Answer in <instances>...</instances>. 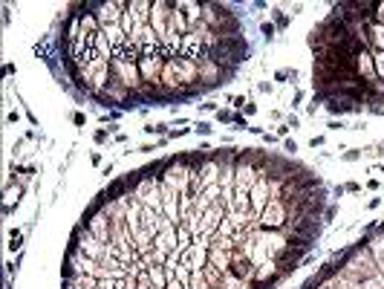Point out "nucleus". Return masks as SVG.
<instances>
[{
    "label": "nucleus",
    "mask_w": 384,
    "mask_h": 289,
    "mask_svg": "<svg viewBox=\"0 0 384 289\" xmlns=\"http://www.w3.org/2000/svg\"><path fill=\"white\" fill-rule=\"evenodd\" d=\"M70 243L81 252V255H87L90 260H98V263L116 255V246H113V243H101L84 223H78L75 229H72V240Z\"/></svg>",
    "instance_id": "f257e3e1"
},
{
    "label": "nucleus",
    "mask_w": 384,
    "mask_h": 289,
    "mask_svg": "<svg viewBox=\"0 0 384 289\" xmlns=\"http://www.w3.org/2000/svg\"><path fill=\"white\" fill-rule=\"evenodd\" d=\"M165 52L162 49H153V52H144L139 58V72H142V84L151 90L162 87V70H165Z\"/></svg>",
    "instance_id": "f03ea898"
},
{
    "label": "nucleus",
    "mask_w": 384,
    "mask_h": 289,
    "mask_svg": "<svg viewBox=\"0 0 384 289\" xmlns=\"http://www.w3.org/2000/svg\"><path fill=\"white\" fill-rule=\"evenodd\" d=\"M191 174H194V168L185 162V156H174V159H168V168L162 174V182H168L170 188H176L179 194H191Z\"/></svg>",
    "instance_id": "7ed1b4c3"
},
{
    "label": "nucleus",
    "mask_w": 384,
    "mask_h": 289,
    "mask_svg": "<svg viewBox=\"0 0 384 289\" xmlns=\"http://www.w3.org/2000/svg\"><path fill=\"white\" fill-rule=\"evenodd\" d=\"M151 9H153V0H127V9H124V17H121V29L130 35L133 29L147 26L151 24Z\"/></svg>",
    "instance_id": "20e7f679"
},
{
    "label": "nucleus",
    "mask_w": 384,
    "mask_h": 289,
    "mask_svg": "<svg viewBox=\"0 0 384 289\" xmlns=\"http://www.w3.org/2000/svg\"><path fill=\"white\" fill-rule=\"evenodd\" d=\"M110 70H113V78H119L130 93H136L142 84V72H139V64L136 61H127V58H113L110 61Z\"/></svg>",
    "instance_id": "39448f33"
},
{
    "label": "nucleus",
    "mask_w": 384,
    "mask_h": 289,
    "mask_svg": "<svg viewBox=\"0 0 384 289\" xmlns=\"http://www.w3.org/2000/svg\"><path fill=\"white\" fill-rule=\"evenodd\" d=\"M124 9H127V0H104V3H98L96 17H98V24H101V29L119 26L121 17H124Z\"/></svg>",
    "instance_id": "423d86ee"
},
{
    "label": "nucleus",
    "mask_w": 384,
    "mask_h": 289,
    "mask_svg": "<svg viewBox=\"0 0 384 289\" xmlns=\"http://www.w3.org/2000/svg\"><path fill=\"white\" fill-rule=\"evenodd\" d=\"M170 0H153V9H151V29L156 32L159 44L168 38V26H170Z\"/></svg>",
    "instance_id": "0eeeda50"
},
{
    "label": "nucleus",
    "mask_w": 384,
    "mask_h": 289,
    "mask_svg": "<svg viewBox=\"0 0 384 289\" xmlns=\"http://www.w3.org/2000/svg\"><path fill=\"white\" fill-rule=\"evenodd\" d=\"M260 225L263 229H278V232L286 225V202L280 200V197L269 200V205L260 211Z\"/></svg>",
    "instance_id": "6e6552de"
},
{
    "label": "nucleus",
    "mask_w": 384,
    "mask_h": 289,
    "mask_svg": "<svg viewBox=\"0 0 384 289\" xmlns=\"http://www.w3.org/2000/svg\"><path fill=\"white\" fill-rule=\"evenodd\" d=\"M182 263L188 266L191 272H202V269L208 266V246H202V243H191V246L182 252Z\"/></svg>",
    "instance_id": "1a4fd4ad"
},
{
    "label": "nucleus",
    "mask_w": 384,
    "mask_h": 289,
    "mask_svg": "<svg viewBox=\"0 0 384 289\" xmlns=\"http://www.w3.org/2000/svg\"><path fill=\"white\" fill-rule=\"evenodd\" d=\"M248 200H251V211H254V214H260V211L269 205V200H272V185H269V177L260 174V179L254 182V188H251V194H248Z\"/></svg>",
    "instance_id": "9d476101"
},
{
    "label": "nucleus",
    "mask_w": 384,
    "mask_h": 289,
    "mask_svg": "<svg viewBox=\"0 0 384 289\" xmlns=\"http://www.w3.org/2000/svg\"><path fill=\"white\" fill-rule=\"evenodd\" d=\"M228 272L231 275H237V278H240V281H254V272H257V266L251 263V257L248 255H243L240 249H234L231 252V269H228Z\"/></svg>",
    "instance_id": "9b49d317"
},
{
    "label": "nucleus",
    "mask_w": 384,
    "mask_h": 289,
    "mask_svg": "<svg viewBox=\"0 0 384 289\" xmlns=\"http://www.w3.org/2000/svg\"><path fill=\"white\" fill-rule=\"evenodd\" d=\"M153 246H156V249H162V252H174L176 246H179V232H176V225L170 223L168 229H162L159 234H156V237H153Z\"/></svg>",
    "instance_id": "f8f14e48"
},
{
    "label": "nucleus",
    "mask_w": 384,
    "mask_h": 289,
    "mask_svg": "<svg viewBox=\"0 0 384 289\" xmlns=\"http://www.w3.org/2000/svg\"><path fill=\"white\" fill-rule=\"evenodd\" d=\"M208 263L217 266L220 272H228V269H231V252H225V249H220V246L211 243L208 246Z\"/></svg>",
    "instance_id": "ddd939ff"
},
{
    "label": "nucleus",
    "mask_w": 384,
    "mask_h": 289,
    "mask_svg": "<svg viewBox=\"0 0 384 289\" xmlns=\"http://www.w3.org/2000/svg\"><path fill=\"white\" fill-rule=\"evenodd\" d=\"M142 263L151 269V266H165L168 263V252H162V249H156V246H151V249H144L142 252Z\"/></svg>",
    "instance_id": "4468645a"
},
{
    "label": "nucleus",
    "mask_w": 384,
    "mask_h": 289,
    "mask_svg": "<svg viewBox=\"0 0 384 289\" xmlns=\"http://www.w3.org/2000/svg\"><path fill=\"white\" fill-rule=\"evenodd\" d=\"M370 49H381L384 52V26L381 24H370Z\"/></svg>",
    "instance_id": "2eb2a0df"
},
{
    "label": "nucleus",
    "mask_w": 384,
    "mask_h": 289,
    "mask_svg": "<svg viewBox=\"0 0 384 289\" xmlns=\"http://www.w3.org/2000/svg\"><path fill=\"white\" fill-rule=\"evenodd\" d=\"M370 52H373V64H376L378 81H384V52H381V49H370Z\"/></svg>",
    "instance_id": "dca6fc26"
},
{
    "label": "nucleus",
    "mask_w": 384,
    "mask_h": 289,
    "mask_svg": "<svg viewBox=\"0 0 384 289\" xmlns=\"http://www.w3.org/2000/svg\"><path fill=\"white\" fill-rule=\"evenodd\" d=\"M188 289H208V281H205V275H202V272H194V275H191V283H188Z\"/></svg>",
    "instance_id": "f3484780"
},
{
    "label": "nucleus",
    "mask_w": 384,
    "mask_h": 289,
    "mask_svg": "<svg viewBox=\"0 0 384 289\" xmlns=\"http://www.w3.org/2000/svg\"><path fill=\"white\" fill-rule=\"evenodd\" d=\"M136 289H156L153 286V281H151V275H147V269L136 275Z\"/></svg>",
    "instance_id": "a211bd4d"
},
{
    "label": "nucleus",
    "mask_w": 384,
    "mask_h": 289,
    "mask_svg": "<svg viewBox=\"0 0 384 289\" xmlns=\"http://www.w3.org/2000/svg\"><path fill=\"white\" fill-rule=\"evenodd\" d=\"M341 289H361V283H358V281H352V278H347V275H344V278H341Z\"/></svg>",
    "instance_id": "6ab92c4d"
},
{
    "label": "nucleus",
    "mask_w": 384,
    "mask_h": 289,
    "mask_svg": "<svg viewBox=\"0 0 384 289\" xmlns=\"http://www.w3.org/2000/svg\"><path fill=\"white\" fill-rule=\"evenodd\" d=\"M194 130H197V133H202V136H208V133H211L214 128H211L208 121H197V128H194Z\"/></svg>",
    "instance_id": "aec40b11"
},
{
    "label": "nucleus",
    "mask_w": 384,
    "mask_h": 289,
    "mask_svg": "<svg viewBox=\"0 0 384 289\" xmlns=\"http://www.w3.org/2000/svg\"><path fill=\"white\" fill-rule=\"evenodd\" d=\"M20 246H24V243H20V232H15V234H12V243H9V249H12V252H17Z\"/></svg>",
    "instance_id": "412c9836"
},
{
    "label": "nucleus",
    "mask_w": 384,
    "mask_h": 289,
    "mask_svg": "<svg viewBox=\"0 0 384 289\" xmlns=\"http://www.w3.org/2000/svg\"><path fill=\"white\" fill-rule=\"evenodd\" d=\"M217 119H220V121H234L237 116H234L231 110H220V113H217Z\"/></svg>",
    "instance_id": "4be33fe9"
},
{
    "label": "nucleus",
    "mask_w": 384,
    "mask_h": 289,
    "mask_svg": "<svg viewBox=\"0 0 384 289\" xmlns=\"http://www.w3.org/2000/svg\"><path fill=\"white\" fill-rule=\"evenodd\" d=\"M260 29H263L266 40H272V38H274V24H263V26H260Z\"/></svg>",
    "instance_id": "5701e85b"
},
{
    "label": "nucleus",
    "mask_w": 384,
    "mask_h": 289,
    "mask_svg": "<svg viewBox=\"0 0 384 289\" xmlns=\"http://www.w3.org/2000/svg\"><path fill=\"white\" fill-rule=\"evenodd\" d=\"M144 130H147V133H165L168 128H165V125H147Z\"/></svg>",
    "instance_id": "b1692460"
},
{
    "label": "nucleus",
    "mask_w": 384,
    "mask_h": 289,
    "mask_svg": "<svg viewBox=\"0 0 384 289\" xmlns=\"http://www.w3.org/2000/svg\"><path fill=\"white\" fill-rule=\"evenodd\" d=\"M231 101H234V107H240V110H246V105H248V101H246V96H234Z\"/></svg>",
    "instance_id": "393cba45"
},
{
    "label": "nucleus",
    "mask_w": 384,
    "mask_h": 289,
    "mask_svg": "<svg viewBox=\"0 0 384 289\" xmlns=\"http://www.w3.org/2000/svg\"><path fill=\"white\" fill-rule=\"evenodd\" d=\"M274 17H278V26H286L289 24V17L283 15V12H274Z\"/></svg>",
    "instance_id": "a878e982"
},
{
    "label": "nucleus",
    "mask_w": 384,
    "mask_h": 289,
    "mask_svg": "<svg viewBox=\"0 0 384 289\" xmlns=\"http://www.w3.org/2000/svg\"><path fill=\"white\" fill-rule=\"evenodd\" d=\"M96 142H98V144L107 142V130H96Z\"/></svg>",
    "instance_id": "bb28decb"
},
{
    "label": "nucleus",
    "mask_w": 384,
    "mask_h": 289,
    "mask_svg": "<svg viewBox=\"0 0 384 289\" xmlns=\"http://www.w3.org/2000/svg\"><path fill=\"white\" fill-rule=\"evenodd\" d=\"M344 191L355 194V191H361V185H358V182H347V185H344Z\"/></svg>",
    "instance_id": "cd10ccee"
},
{
    "label": "nucleus",
    "mask_w": 384,
    "mask_h": 289,
    "mask_svg": "<svg viewBox=\"0 0 384 289\" xmlns=\"http://www.w3.org/2000/svg\"><path fill=\"white\" fill-rule=\"evenodd\" d=\"M344 128H347V125H344L341 119H338V121H329V130H344Z\"/></svg>",
    "instance_id": "c85d7f7f"
},
{
    "label": "nucleus",
    "mask_w": 384,
    "mask_h": 289,
    "mask_svg": "<svg viewBox=\"0 0 384 289\" xmlns=\"http://www.w3.org/2000/svg\"><path fill=\"white\" fill-rule=\"evenodd\" d=\"M283 151H289V153H295L297 151V144L292 142V139H286V144H283Z\"/></svg>",
    "instance_id": "c756f323"
},
{
    "label": "nucleus",
    "mask_w": 384,
    "mask_h": 289,
    "mask_svg": "<svg viewBox=\"0 0 384 289\" xmlns=\"http://www.w3.org/2000/svg\"><path fill=\"white\" fill-rule=\"evenodd\" d=\"M254 113H257V105H254V101H248V105H246V116H254Z\"/></svg>",
    "instance_id": "7c9ffc66"
},
{
    "label": "nucleus",
    "mask_w": 384,
    "mask_h": 289,
    "mask_svg": "<svg viewBox=\"0 0 384 289\" xmlns=\"http://www.w3.org/2000/svg\"><path fill=\"white\" fill-rule=\"evenodd\" d=\"M344 159H347V162H352V159H358V151H347V153H344Z\"/></svg>",
    "instance_id": "2f4dec72"
},
{
    "label": "nucleus",
    "mask_w": 384,
    "mask_h": 289,
    "mask_svg": "<svg viewBox=\"0 0 384 289\" xmlns=\"http://www.w3.org/2000/svg\"><path fill=\"white\" fill-rule=\"evenodd\" d=\"M309 144H312V148H321V144H324V136H315Z\"/></svg>",
    "instance_id": "473e14b6"
},
{
    "label": "nucleus",
    "mask_w": 384,
    "mask_h": 289,
    "mask_svg": "<svg viewBox=\"0 0 384 289\" xmlns=\"http://www.w3.org/2000/svg\"><path fill=\"white\" fill-rule=\"evenodd\" d=\"M318 289H335V286H332V283H321Z\"/></svg>",
    "instance_id": "72a5a7b5"
}]
</instances>
